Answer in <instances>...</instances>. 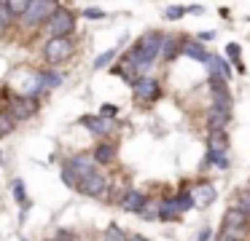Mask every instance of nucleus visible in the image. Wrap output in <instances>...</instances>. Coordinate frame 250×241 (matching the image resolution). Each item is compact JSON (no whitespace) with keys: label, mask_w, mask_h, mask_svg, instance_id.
<instances>
[{"label":"nucleus","mask_w":250,"mask_h":241,"mask_svg":"<svg viewBox=\"0 0 250 241\" xmlns=\"http://www.w3.org/2000/svg\"><path fill=\"white\" fill-rule=\"evenodd\" d=\"M100 115H103V118H116V115H119V107H116V105H103Z\"/></svg>","instance_id":"32"},{"label":"nucleus","mask_w":250,"mask_h":241,"mask_svg":"<svg viewBox=\"0 0 250 241\" xmlns=\"http://www.w3.org/2000/svg\"><path fill=\"white\" fill-rule=\"evenodd\" d=\"M229 121H231V110H229V107L212 105L210 110H207V129H210V131H226Z\"/></svg>","instance_id":"7"},{"label":"nucleus","mask_w":250,"mask_h":241,"mask_svg":"<svg viewBox=\"0 0 250 241\" xmlns=\"http://www.w3.org/2000/svg\"><path fill=\"white\" fill-rule=\"evenodd\" d=\"M239 54H242V46H239V43H229V46H226V56L231 59L234 64H242V62H239Z\"/></svg>","instance_id":"27"},{"label":"nucleus","mask_w":250,"mask_h":241,"mask_svg":"<svg viewBox=\"0 0 250 241\" xmlns=\"http://www.w3.org/2000/svg\"><path fill=\"white\" fill-rule=\"evenodd\" d=\"M81 123L94 134V137H105V134H108L110 129H113V123H110L108 118H103V115H83V118H81Z\"/></svg>","instance_id":"11"},{"label":"nucleus","mask_w":250,"mask_h":241,"mask_svg":"<svg viewBox=\"0 0 250 241\" xmlns=\"http://www.w3.org/2000/svg\"><path fill=\"white\" fill-rule=\"evenodd\" d=\"M83 19H105V11L103 8H86L83 11Z\"/></svg>","instance_id":"31"},{"label":"nucleus","mask_w":250,"mask_h":241,"mask_svg":"<svg viewBox=\"0 0 250 241\" xmlns=\"http://www.w3.org/2000/svg\"><path fill=\"white\" fill-rule=\"evenodd\" d=\"M57 8H60V5L49 3V0H33L30 8H27V14H24L22 19H24V24H27V27H35V24H41V21H49L51 16H54Z\"/></svg>","instance_id":"1"},{"label":"nucleus","mask_w":250,"mask_h":241,"mask_svg":"<svg viewBox=\"0 0 250 241\" xmlns=\"http://www.w3.org/2000/svg\"><path fill=\"white\" fill-rule=\"evenodd\" d=\"M135 99L137 102H143V105H151V102H156L159 99V94H162V89H159V80H153V78H137L135 80Z\"/></svg>","instance_id":"4"},{"label":"nucleus","mask_w":250,"mask_h":241,"mask_svg":"<svg viewBox=\"0 0 250 241\" xmlns=\"http://www.w3.org/2000/svg\"><path fill=\"white\" fill-rule=\"evenodd\" d=\"M65 166L78 177V180H83V177H89V174L97 171V169H94V158H92V155H73Z\"/></svg>","instance_id":"9"},{"label":"nucleus","mask_w":250,"mask_h":241,"mask_svg":"<svg viewBox=\"0 0 250 241\" xmlns=\"http://www.w3.org/2000/svg\"><path fill=\"white\" fill-rule=\"evenodd\" d=\"M35 110H38V99H35V96H19V99H14L11 107H8L14 121H27V118L35 115Z\"/></svg>","instance_id":"6"},{"label":"nucleus","mask_w":250,"mask_h":241,"mask_svg":"<svg viewBox=\"0 0 250 241\" xmlns=\"http://www.w3.org/2000/svg\"><path fill=\"white\" fill-rule=\"evenodd\" d=\"M191 196H194V204L196 206H210L212 201H215V187L210 185V182H202V185H196L194 187V193H191Z\"/></svg>","instance_id":"12"},{"label":"nucleus","mask_w":250,"mask_h":241,"mask_svg":"<svg viewBox=\"0 0 250 241\" xmlns=\"http://www.w3.org/2000/svg\"><path fill=\"white\" fill-rule=\"evenodd\" d=\"M215 241H231V239H226V236H218V239Z\"/></svg>","instance_id":"37"},{"label":"nucleus","mask_w":250,"mask_h":241,"mask_svg":"<svg viewBox=\"0 0 250 241\" xmlns=\"http://www.w3.org/2000/svg\"><path fill=\"white\" fill-rule=\"evenodd\" d=\"M78 193H83V196H92V198H103L105 190H108V180H105L100 171H94V174L83 177V180H78Z\"/></svg>","instance_id":"5"},{"label":"nucleus","mask_w":250,"mask_h":241,"mask_svg":"<svg viewBox=\"0 0 250 241\" xmlns=\"http://www.w3.org/2000/svg\"><path fill=\"white\" fill-rule=\"evenodd\" d=\"M207 150H212V153H229V134L210 131L207 134Z\"/></svg>","instance_id":"16"},{"label":"nucleus","mask_w":250,"mask_h":241,"mask_svg":"<svg viewBox=\"0 0 250 241\" xmlns=\"http://www.w3.org/2000/svg\"><path fill=\"white\" fill-rule=\"evenodd\" d=\"M183 14H186V5H167L164 19H167V21H178V19H183Z\"/></svg>","instance_id":"25"},{"label":"nucleus","mask_w":250,"mask_h":241,"mask_svg":"<svg viewBox=\"0 0 250 241\" xmlns=\"http://www.w3.org/2000/svg\"><path fill=\"white\" fill-rule=\"evenodd\" d=\"M14 19H17V16H14V11H11V3L0 0V27H8Z\"/></svg>","instance_id":"22"},{"label":"nucleus","mask_w":250,"mask_h":241,"mask_svg":"<svg viewBox=\"0 0 250 241\" xmlns=\"http://www.w3.org/2000/svg\"><path fill=\"white\" fill-rule=\"evenodd\" d=\"M140 217L148 220V222H151V220H159V201L156 198H148L146 206H143V212H140Z\"/></svg>","instance_id":"20"},{"label":"nucleus","mask_w":250,"mask_h":241,"mask_svg":"<svg viewBox=\"0 0 250 241\" xmlns=\"http://www.w3.org/2000/svg\"><path fill=\"white\" fill-rule=\"evenodd\" d=\"M186 11H191V14H202V5H186Z\"/></svg>","instance_id":"36"},{"label":"nucleus","mask_w":250,"mask_h":241,"mask_svg":"<svg viewBox=\"0 0 250 241\" xmlns=\"http://www.w3.org/2000/svg\"><path fill=\"white\" fill-rule=\"evenodd\" d=\"M212 239V230L210 228H202L199 233H196V241H210Z\"/></svg>","instance_id":"33"},{"label":"nucleus","mask_w":250,"mask_h":241,"mask_svg":"<svg viewBox=\"0 0 250 241\" xmlns=\"http://www.w3.org/2000/svg\"><path fill=\"white\" fill-rule=\"evenodd\" d=\"M62 180H65V185H70V187H78V177L73 174V171L67 169V166L62 169Z\"/></svg>","instance_id":"28"},{"label":"nucleus","mask_w":250,"mask_h":241,"mask_svg":"<svg viewBox=\"0 0 250 241\" xmlns=\"http://www.w3.org/2000/svg\"><path fill=\"white\" fill-rule=\"evenodd\" d=\"M180 48H183V37H178V35H164L162 59H164V62H172V59L180 54Z\"/></svg>","instance_id":"13"},{"label":"nucleus","mask_w":250,"mask_h":241,"mask_svg":"<svg viewBox=\"0 0 250 241\" xmlns=\"http://www.w3.org/2000/svg\"><path fill=\"white\" fill-rule=\"evenodd\" d=\"M250 222V214L239 206H231L226 214H223V228H239V230H248Z\"/></svg>","instance_id":"10"},{"label":"nucleus","mask_w":250,"mask_h":241,"mask_svg":"<svg viewBox=\"0 0 250 241\" xmlns=\"http://www.w3.org/2000/svg\"><path fill=\"white\" fill-rule=\"evenodd\" d=\"M110 59H116V48H108V51H103L97 59H94L92 67H94V70H103V67H108V64H110Z\"/></svg>","instance_id":"24"},{"label":"nucleus","mask_w":250,"mask_h":241,"mask_svg":"<svg viewBox=\"0 0 250 241\" xmlns=\"http://www.w3.org/2000/svg\"><path fill=\"white\" fill-rule=\"evenodd\" d=\"M205 166H215V169L226 171V169H229V155H226V153H212V150H207Z\"/></svg>","instance_id":"18"},{"label":"nucleus","mask_w":250,"mask_h":241,"mask_svg":"<svg viewBox=\"0 0 250 241\" xmlns=\"http://www.w3.org/2000/svg\"><path fill=\"white\" fill-rule=\"evenodd\" d=\"M237 201H239V209H245V212L250 214V190H242L237 196Z\"/></svg>","instance_id":"29"},{"label":"nucleus","mask_w":250,"mask_h":241,"mask_svg":"<svg viewBox=\"0 0 250 241\" xmlns=\"http://www.w3.org/2000/svg\"><path fill=\"white\" fill-rule=\"evenodd\" d=\"M178 217H180V212H178L175 198H162V201H159V220H162V222H175Z\"/></svg>","instance_id":"15"},{"label":"nucleus","mask_w":250,"mask_h":241,"mask_svg":"<svg viewBox=\"0 0 250 241\" xmlns=\"http://www.w3.org/2000/svg\"><path fill=\"white\" fill-rule=\"evenodd\" d=\"M73 27H76V16H73L67 8H57L54 16L49 19V32H51V37H67V35L73 32Z\"/></svg>","instance_id":"2"},{"label":"nucleus","mask_w":250,"mask_h":241,"mask_svg":"<svg viewBox=\"0 0 250 241\" xmlns=\"http://www.w3.org/2000/svg\"><path fill=\"white\" fill-rule=\"evenodd\" d=\"M175 204H178V212H188L191 206H196V204H194V196H191V190H180L178 196H175Z\"/></svg>","instance_id":"19"},{"label":"nucleus","mask_w":250,"mask_h":241,"mask_svg":"<svg viewBox=\"0 0 250 241\" xmlns=\"http://www.w3.org/2000/svg\"><path fill=\"white\" fill-rule=\"evenodd\" d=\"M126 239H129V236H126L119 225H110V228L105 230V241H126Z\"/></svg>","instance_id":"26"},{"label":"nucleus","mask_w":250,"mask_h":241,"mask_svg":"<svg viewBox=\"0 0 250 241\" xmlns=\"http://www.w3.org/2000/svg\"><path fill=\"white\" fill-rule=\"evenodd\" d=\"M14 126H17V121H14L11 112H0V137H3V134H11Z\"/></svg>","instance_id":"23"},{"label":"nucleus","mask_w":250,"mask_h":241,"mask_svg":"<svg viewBox=\"0 0 250 241\" xmlns=\"http://www.w3.org/2000/svg\"><path fill=\"white\" fill-rule=\"evenodd\" d=\"M14 198L24 204V182L22 180H14Z\"/></svg>","instance_id":"30"},{"label":"nucleus","mask_w":250,"mask_h":241,"mask_svg":"<svg viewBox=\"0 0 250 241\" xmlns=\"http://www.w3.org/2000/svg\"><path fill=\"white\" fill-rule=\"evenodd\" d=\"M38 78H41V86H43V89H57V86L62 83L60 73H38Z\"/></svg>","instance_id":"21"},{"label":"nucleus","mask_w":250,"mask_h":241,"mask_svg":"<svg viewBox=\"0 0 250 241\" xmlns=\"http://www.w3.org/2000/svg\"><path fill=\"white\" fill-rule=\"evenodd\" d=\"M94 164H110V161L116 158V148L110 142H100L97 148H94Z\"/></svg>","instance_id":"17"},{"label":"nucleus","mask_w":250,"mask_h":241,"mask_svg":"<svg viewBox=\"0 0 250 241\" xmlns=\"http://www.w3.org/2000/svg\"><path fill=\"white\" fill-rule=\"evenodd\" d=\"M54 241H57V239H54Z\"/></svg>","instance_id":"38"},{"label":"nucleus","mask_w":250,"mask_h":241,"mask_svg":"<svg viewBox=\"0 0 250 241\" xmlns=\"http://www.w3.org/2000/svg\"><path fill=\"white\" fill-rule=\"evenodd\" d=\"M180 54H186V56L196 59V62L207 64V59H210V54L205 51V46H202L199 40H186L183 37V48H180Z\"/></svg>","instance_id":"14"},{"label":"nucleus","mask_w":250,"mask_h":241,"mask_svg":"<svg viewBox=\"0 0 250 241\" xmlns=\"http://www.w3.org/2000/svg\"><path fill=\"white\" fill-rule=\"evenodd\" d=\"M212 37H215V32L207 30V32H199V37H196V40H199V43H207V40H212Z\"/></svg>","instance_id":"34"},{"label":"nucleus","mask_w":250,"mask_h":241,"mask_svg":"<svg viewBox=\"0 0 250 241\" xmlns=\"http://www.w3.org/2000/svg\"><path fill=\"white\" fill-rule=\"evenodd\" d=\"M126 241H151V239H146V236H140V233H132Z\"/></svg>","instance_id":"35"},{"label":"nucleus","mask_w":250,"mask_h":241,"mask_svg":"<svg viewBox=\"0 0 250 241\" xmlns=\"http://www.w3.org/2000/svg\"><path fill=\"white\" fill-rule=\"evenodd\" d=\"M73 54V40L70 37H51L46 43V62L49 64H60V62H67Z\"/></svg>","instance_id":"3"},{"label":"nucleus","mask_w":250,"mask_h":241,"mask_svg":"<svg viewBox=\"0 0 250 241\" xmlns=\"http://www.w3.org/2000/svg\"><path fill=\"white\" fill-rule=\"evenodd\" d=\"M146 201H148V196L143 190H135V187H132V190H124V196H121V209H124V212H132V214H140L143 212V206H146Z\"/></svg>","instance_id":"8"}]
</instances>
